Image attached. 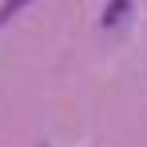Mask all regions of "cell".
<instances>
[{
	"label": "cell",
	"mask_w": 147,
	"mask_h": 147,
	"mask_svg": "<svg viewBox=\"0 0 147 147\" xmlns=\"http://www.w3.org/2000/svg\"><path fill=\"white\" fill-rule=\"evenodd\" d=\"M28 4H32V0H4V8H0V24H8L12 16H20Z\"/></svg>",
	"instance_id": "7a4b0ae2"
},
{
	"label": "cell",
	"mask_w": 147,
	"mask_h": 147,
	"mask_svg": "<svg viewBox=\"0 0 147 147\" xmlns=\"http://www.w3.org/2000/svg\"><path fill=\"white\" fill-rule=\"evenodd\" d=\"M127 12H131V0H111L103 12V28H115L119 20H127Z\"/></svg>",
	"instance_id": "6da1fadb"
}]
</instances>
